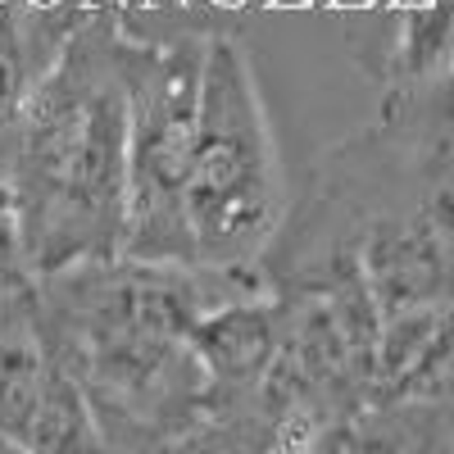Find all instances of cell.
Masks as SVG:
<instances>
[{
    "mask_svg": "<svg viewBox=\"0 0 454 454\" xmlns=\"http://www.w3.org/2000/svg\"><path fill=\"white\" fill-rule=\"evenodd\" d=\"M186 237L192 263L205 269H254L273 250L286 223V182L263 114L254 64L241 23L209 36L200 73V119L192 168H186Z\"/></svg>",
    "mask_w": 454,
    "mask_h": 454,
    "instance_id": "3",
    "label": "cell"
},
{
    "mask_svg": "<svg viewBox=\"0 0 454 454\" xmlns=\"http://www.w3.org/2000/svg\"><path fill=\"white\" fill-rule=\"evenodd\" d=\"M269 286L263 263L205 269L109 254L36 278V318L78 377L109 450H186L205 387L192 323Z\"/></svg>",
    "mask_w": 454,
    "mask_h": 454,
    "instance_id": "1",
    "label": "cell"
},
{
    "mask_svg": "<svg viewBox=\"0 0 454 454\" xmlns=\"http://www.w3.org/2000/svg\"><path fill=\"white\" fill-rule=\"evenodd\" d=\"M0 441L27 454L109 450L96 413L36 318V278L0 295Z\"/></svg>",
    "mask_w": 454,
    "mask_h": 454,
    "instance_id": "4",
    "label": "cell"
},
{
    "mask_svg": "<svg viewBox=\"0 0 454 454\" xmlns=\"http://www.w3.org/2000/svg\"><path fill=\"white\" fill-rule=\"evenodd\" d=\"M128 128L123 27L91 10L32 87L5 160L32 278L123 250Z\"/></svg>",
    "mask_w": 454,
    "mask_h": 454,
    "instance_id": "2",
    "label": "cell"
},
{
    "mask_svg": "<svg viewBox=\"0 0 454 454\" xmlns=\"http://www.w3.org/2000/svg\"><path fill=\"white\" fill-rule=\"evenodd\" d=\"M32 282L27 254H23V232H19V205H14V186L10 168L0 160V295Z\"/></svg>",
    "mask_w": 454,
    "mask_h": 454,
    "instance_id": "5",
    "label": "cell"
}]
</instances>
